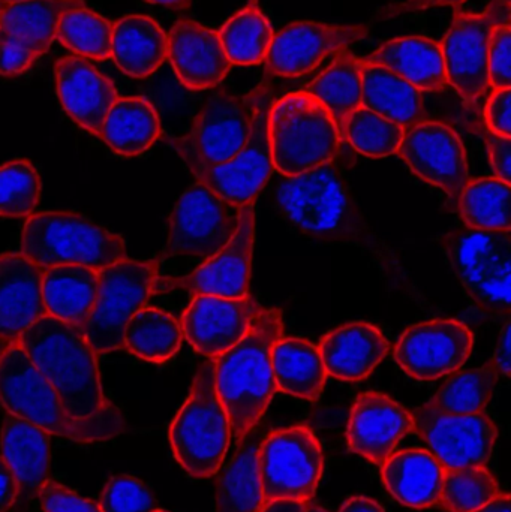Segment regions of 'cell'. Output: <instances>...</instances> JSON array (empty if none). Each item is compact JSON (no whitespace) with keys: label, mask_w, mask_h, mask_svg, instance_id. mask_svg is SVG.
Instances as JSON below:
<instances>
[{"label":"cell","mask_w":511,"mask_h":512,"mask_svg":"<svg viewBox=\"0 0 511 512\" xmlns=\"http://www.w3.org/2000/svg\"><path fill=\"white\" fill-rule=\"evenodd\" d=\"M0 457L5 460L21 492L36 493L50 481V435L9 415L0 433Z\"/></svg>","instance_id":"cell-27"},{"label":"cell","mask_w":511,"mask_h":512,"mask_svg":"<svg viewBox=\"0 0 511 512\" xmlns=\"http://www.w3.org/2000/svg\"><path fill=\"white\" fill-rule=\"evenodd\" d=\"M305 512H329V511L324 510V508H321V507H315V505H312V507H308V505H306Z\"/></svg>","instance_id":"cell-60"},{"label":"cell","mask_w":511,"mask_h":512,"mask_svg":"<svg viewBox=\"0 0 511 512\" xmlns=\"http://www.w3.org/2000/svg\"><path fill=\"white\" fill-rule=\"evenodd\" d=\"M411 430H414L413 414L392 397L368 391L357 397L351 409L348 447L354 454L381 466Z\"/></svg>","instance_id":"cell-20"},{"label":"cell","mask_w":511,"mask_h":512,"mask_svg":"<svg viewBox=\"0 0 511 512\" xmlns=\"http://www.w3.org/2000/svg\"><path fill=\"white\" fill-rule=\"evenodd\" d=\"M257 439H248L222 471L216 489V512H260L263 489L257 469Z\"/></svg>","instance_id":"cell-37"},{"label":"cell","mask_w":511,"mask_h":512,"mask_svg":"<svg viewBox=\"0 0 511 512\" xmlns=\"http://www.w3.org/2000/svg\"><path fill=\"white\" fill-rule=\"evenodd\" d=\"M338 512H386L381 505L372 499L363 498V496H356V498L347 499L342 504Z\"/></svg>","instance_id":"cell-55"},{"label":"cell","mask_w":511,"mask_h":512,"mask_svg":"<svg viewBox=\"0 0 511 512\" xmlns=\"http://www.w3.org/2000/svg\"><path fill=\"white\" fill-rule=\"evenodd\" d=\"M44 512H102L96 502L81 498L68 487L48 481L38 492Z\"/></svg>","instance_id":"cell-48"},{"label":"cell","mask_w":511,"mask_h":512,"mask_svg":"<svg viewBox=\"0 0 511 512\" xmlns=\"http://www.w3.org/2000/svg\"><path fill=\"white\" fill-rule=\"evenodd\" d=\"M282 215L308 236L348 240L357 236L360 219L338 170L330 164L285 177L276 188Z\"/></svg>","instance_id":"cell-7"},{"label":"cell","mask_w":511,"mask_h":512,"mask_svg":"<svg viewBox=\"0 0 511 512\" xmlns=\"http://www.w3.org/2000/svg\"><path fill=\"white\" fill-rule=\"evenodd\" d=\"M441 245L465 291L473 288L498 261L511 256V237L506 231L462 228L441 237Z\"/></svg>","instance_id":"cell-33"},{"label":"cell","mask_w":511,"mask_h":512,"mask_svg":"<svg viewBox=\"0 0 511 512\" xmlns=\"http://www.w3.org/2000/svg\"><path fill=\"white\" fill-rule=\"evenodd\" d=\"M111 59L129 77H149L167 60V33L146 15L120 18L113 24Z\"/></svg>","instance_id":"cell-28"},{"label":"cell","mask_w":511,"mask_h":512,"mask_svg":"<svg viewBox=\"0 0 511 512\" xmlns=\"http://www.w3.org/2000/svg\"><path fill=\"white\" fill-rule=\"evenodd\" d=\"M483 140L488 149L489 159H491L492 170L495 177L509 183L511 180V138L501 137L494 134L488 128L482 131Z\"/></svg>","instance_id":"cell-51"},{"label":"cell","mask_w":511,"mask_h":512,"mask_svg":"<svg viewBox=\"0 0 511 512\" xmlns=\"http://www.w3.org/2000/svg\"><path fill=\"white\" fill-rule=\"evenodd\" d=\"M362 62L384 66L420 92H440L447 84L441 45L425 36L392 39Z\"/></svg>","instance_id":"cell-26"},{"label":"cell","mask_w":511,"mask_h":512,"mask_svg":"<svg viewBox=\"0 0 511 512\" xmlns=\"http://www.w3.org/2000/svg\"><path fill=\"white\" fill-rule=\"evenodd\" d=\"M257 90L248 96L218 92L210 96L185 137L170 141L180 158L218 165L231 161L251 134Z\"/></svg>","instance_id":"cell-12"},{"label":"cell","mask_w":511,"mask_h":512,"mask_svg":"<svg viewBox=\"0 0 511 512\" xmlns=\"http://www.w3.org/2000/svg\"><path fill=\"white\" fill-rule=\"evenodd\" d=\"M282 333L281 312L263 309L248 333L215 358L216 393L237 442L251 433L278 391L272 372V348Z\"/></svg>","instance_id":"cell-1"},{"label":"cell","mask_w":511,"mask_h":512,"mask_svg":"<svg viewBox=\"0 0 511 512\" xmlns=\"http://www.w3.org/2000/svg\"><path fill=\"white\" fill-rule=\"evenodd\" d=\"M161 135V120L146 98H119L102 123L101 138L123 158L147 152Z\"/></svg>","instance_id":"cell-31"},{"label":"cell","mask_w":511,"mask_h":512,"mask_svg":"<svg viewBox=\"0 0 511 512\" xmlns=\"http://www.w3.org/2000/svg\"><path fill=\"white\" fill-rule=\"evenodd\" d=\"M167 59L183 86L206 90L218 86L231 69L218 32L194 20H179L167 35Z\"/></svg>","instance_id":"cell-21"},{"label":"cell","mask_w":511,"mask_h":512,"mask_svg":"<svg viewBox=\"0 0 511 512\" xmlns=\"http://www.w3.org/2000/svg\"><path fill=\"white\" fill-rule=\"evenodd\" d=\"M272 93L267 87L257 89L251 134L243 149L225 164L209 165L197 159L183 158L198 182L237 206L252 203L266 186L273 170L269 140V116Z\"/></svg>","instance_id":"cell-10"},{"label":"cell","mask_w":511,"mask_h":512,"mask_svg":"<svg viewBox=\"0 0 511 512\" xmlns=\"http://www.w3.org/2000/svg\"><path fill=\"white\" fill-rule=\"evenodd\" d=\"M444 474L446 469L428 450L399 451L381 465L390 495L414 510L440 504Z\"/></svg>","instance_id":"cell-25"},{"label":"cell","mask_w":511,"mask_h":512,"mask_svg":"<svg viewBox=\"0 0 511 512\" xmlns=\"http://www.w3.org/2000/svg\"><path fill=\"white\" fill-rule=\"evenodd\" d=\"M468 325L456 319H435L407 328L396 342V363L411 378L437 381L461 369L473 351Z\"/></svg>","instance_id":"cell-14"},{"label":"cell","mask_w":511,"mask_h":512,"mask_svg":"<svg viewBox=\"0 0 511 512\" xmlns=\"http://www.w3.org/2000/svg\"><path fill=\"white\" fill-rule=\"evenodd\" d=\"M20 2V0H0L2 5H9V3Z\"/></svg>","instance_id":"cell-61"},{"label":"cell","mask_w":511,"mask_h":512,"mask_svg":"<svg viewBox=\"0 0 511 512\" xmlns=\"http://www.w3.org/2000/svg\"><path fill=\"white\" fill-rule=\"evenodd\" d=\"M21 254L41 268L84 265L99 271L125 259L126 245L77 213L47 212L27 219Z\"/></svg>","instance_id":"cell-6"},{"label":"cell","mask_w":511,"mask_h":512,"mask_svg":"<svg viewBox=\"0 0 511 512\" xmlns=\"http://www.w3.org/2000/svg\"><path fill=\"white\" fill-rule=\"evenodd\" d=\"M461 2L464 0H402V2L392 3V5L378 9L377 18L390 20V18L401 17V15L422 12L426 9L438 8V6L456 5Z\"/></svg>","instance_id":"cell-52"},{"label":"cell","mask_w":511,"mask_h":512,"mask_svg":"<svg viewBox=\"0 0 511 512\" xmlns=\"http://www.w3.org/2000/svg\"><path fill=\"white\" fill-rule=\"evenodd\" d=\"M261 307L249 295L222 298L194 295L183 312V337L204 357L216 358L233 348L246 333Z\"/></svg>","instance_id":"cell-19"},{"label":"cell","mask_w":511,"mask_h":512,"mask_svg":"<svg viewBox=\"0 0 511 512\" xmlns=\"http://www.w3.org/2000/svg\"><path fill=\"white\" fill-rule=\"evenodd\" d=\"M182 325L170 313L155 307L138 310L125 328L123 349L150 363H165L179 352Z\"/></svg>","instance_id":"cell-36"},{"label":"cell","mask_w":511,"mask_h":512,"mask_svg":"<svg viewBox=\"0 0 511 512\" xmlns=\"http://www.w3.org/2000/svg\"><path fill=\"white\" fill-rule=\"evenodd\" d=\"M501 493L497 480L485 466L446 469L440 502L450 512H474Z\"/></svg>","instance_id":"cell-43"},{"label":"cell","mask_w":511,"mask_h":512,"mask_svg":"<svg viewBox=\"0 0 511 512\" xmlns=\"http://www.w3.org/2000/svg\"><path fill=\"white\" fill-rule=\"evenodd\" d=\"M95 304L83 330L95 354L123 349V334L129 319L146 307L158 282L155 261L122 259L98 271Z\"/></svg>","instance_id":"cell-8"},{"label":"cell","mask_w":511,"mask_h":512,"mask_svg":"<svg viewBox=\"0 0 511 512\" xmlns=\"http://www.w3.org/2000/svg\"><path fill=\"white\" fill-rule=\"evenodd\" d=\"M98 271L84 265L42 268V300L47 315L83 328L98 294Z\"/></svg>","instance_id":"cell-29"},{"label":"cell","mask_w":511,"mask_h":512,"mask_svg":"<svg viewBox=\"0 0 511 512\" xmlns=\"http://www.w3.org/2000/svg\"><path fill=\"white\" fill-rule=\"evenodd\" d=\"M218 36L231 65L251 66L264 62L275 32L260 8L248 6L233 15Z\"/></svg>","instance_id":"cell-39"},{"label":"cell","mask_w":511,"mask_h":512,"mask_svg":"<svg viewBox=\"0 0 511 512\" xmlns=\"http://www.w3.org/2000/svg\"><path fill=\"white\" fill-rule=\"evenodd\" d=\"M498 378L500 375L491 363L459 373L449 379L425 406L443 414H480L491 402Z\"/></svg>","instance_id":"cell-40"},{"label":"cell","mask_w":511,"mask_h":512,"mask_svg":"<svg viewBox=\"0 0 511 512\" xmlns=\"http://www.w3.org/2000/svg\"><path fill=\"white\" fill-rule=\"evenodd\" d=\"M474 512H511L510 495H507V493H501V495L498 496V498H495L494 501L489 502L488 505H485V507Z\"/></svg>","instance_id":"cell-57"},{"label":"cell","mask_w":511,"mask_h":512,"mask_svg":"<svg viewBox=\"0 0 511 512\" xmlns=\"http://www.w3.org/2000/svg\"><path fill=\"white\" fill-rule=\"evenodd\" d=\"M398 153L417 177L441 189L458 206L470 173L464 143L450 126L431 120L405 126Z\"/></svg>","instance_id":"cell-15"},{"label":"cell","mask_w":511,"mask_h":512,"mask_svg":"<svg viewBox=\"0 0 511 512\" xmlns=\"http://www.w3.org/2000/svg\"><path fill=\"white\" fill-rule=\"evenodd\" d=\"M20 496V486L5 460L0 457V512H8Z\"/></svg>","instance_id":"cell-53"},{"label":"cell","mask_w":511,"mask_h":512,"mask_svg":"<svg viewBox=\"0 0 511 512\" xmlns=\"http://www.w3.org/2000/svg\"><path fill=\"white\" fill-rule=\"evenodd\" d=\"M36 59L35 53L0 33V75L14 77L23 74Z\"/></svg>","instance_id":"cell-49"},{"label":"cell","mask_w":511,"mask_h":512,"mask_svg":"<svg viewBox=\"0 0 511 512\" xmlns=\"http://www.w3.org/2000/svg\"><path fill=\"white\" fill-rule=\"evenodd\" d=\"M177 463L192 478L204 480L221 471L231 441L227 412L215 385V358L201 364L191 393L168 432Z\"/></svg>","instance_id":"cell-4"},{"label":"cell","mask_w":511,"mask_h":512,"mask_svg":"<svg viewBox=\"0 0 511 512\" xmlns=\"http://www.w3.org/2000/svg\"><path fill=\"white\" fill-rule=\"evenodd\" d=\"M489 86L494 90L510 89L511 86V29L501 24L492 32L488 56Z\"/></svg>","instance_id":"cell-47"},{"label":"cell","mask_w":511,"mask_h":512,"mask_svg":"<svg viewBox=\"0 0 511 512\" xmlns=\"http://www.w3.org/2000/svg\"><path fill=\"white\" fill-rule=\"evenodd\" d=\"M146 2L153 3V5L165 6V8L185 9L188 8L191 0H146Z\"/></svg>","instance_id":"cell-58"},{"label":"cell","mask_w":511,"mask_h":512,"mask_svg":"<svg viewBox=\"0 0 511 512\" xmlns=\"http://www.w3.org/2000/svg\"><path fill=\"white\" fill-rule=\"evenodd\" d=\"M156 512H167V511L158 510V511H156Z\"/></svg>","instance_id":"cell-63"},{"label":"cell","mask_w":511,"mask_h":512,"mask_svg":"<svg viewBox=\"0 0 511 512\" xmlns=\"http://www.w3.org/2000/svg\"><path fill=\"white\" fill-rule=\"evenodd\" d=\"M102 512H156L161 510L146 484L129 475L108 481L98 502Z\"/></svg>","instance_id":"cell-46"},{"label":"cell","mask_w":511,"mask_h":512,"mask_svg":"<svg viewBox=\"0 0 511 512\" xmlns=\"http://www.w3.org/2000/svg\"><path fill=\"white\" fill-rule=\"evenodd\" d=\"M468 297L479 309L509 318L511 310V256L498 261L473 288Z\"/></svg>","instance_id":"cell-45"},{"label":"cell","mask_w":511,"mask_h":512,"mask_svg":"<svg viewBox=\"0 0 511 512\" xmlns=\"http://www.w3.org/2000/svg\"><path fill=\"white\" fill-rule=\"evenodd\" d=\"M509 183L486 177L468 180L458 200V210L467 228L510 233Z\"/></svg>","instance_id":"cell-38"},{"label":"cell","mask_w":511,"mask_h":512,"mask_svg":"<svg viewBox=\"0 0 511 512\" xmlns=\"http://www.w3.org/2000/svg\"><path fill=\"white\" fill-rule=\"evenodd\" d=\"M368 33L366 26L296 21L275 33L264 65L278 77H300L314 71L327 56H336L362 41Z\"/></svg>","instance_id":"cell-16"},{"label":"cell","mask_w":511,"mask_h":512,"mask_svg":"<svg viewBox=\"0 0 511 512\" xmlns=\"http://www.w3.org/2000/svg\"><path fill=\"white\" fill-rule=\"evenodd\" d=\"M306 502L287 501V499H279V501L267 502L260 512H305Z\"/></svg>","instance_id":"cell-56"},{"label":"cell","mask_w":511,"mask_h":512,"mask_svg":"<svg viewBox=\"0 0 511 512\" xmlns=\"http://www.w3.org/2000/svg\"><path fill=\"white\" fill-rule=\"evenodd\" d=\"M500 21L492 12L456 15L441 44L447 83L467 99L476 101L489 87V44Z\"/></svg>","instance_id":"cell-18"},{"label":"cell","mask_w":511,"mask_h":512,"mask_svg":"<svg viewBox=\"0 0 511 512\" xmlns=\"http://www.w3.org/2000/svg\"><path fill=\"white\" fill-rule=\"evenodd\" d=\"M327 375L339 381L368 378L389 352V342L380 328L368 322H350L329 331L320 343Z\"/></svg>","instance_id":"cell-24"},{"label":"cell","mask_w":511,"mask_h":512,"mask_svg":"<svg viewBox=\"0 0 511 512\" xmlns=\"http://www.w3.org/2000/svg\"><path fill=\"white\" fill-rule=\"evenodd\" d=\"M254 203L252 201L242 207L239 230L218 255L207 259L188 276L158 280L155 291L185 289L192 295H215L222 298H242L249 295L255 239Z\"/></svg>","instance_id":"cell-17"},{"label":"cell","mask_w":511,"mask_h":512,"mask_svg":"<svg viewBox=\"0 0 511 512\" xmlns=\"http://www.w3.org/2000/svg\"><path fill=\"white\" fill-rule=\"evenodd\" d=\"M404 126L392 122L365 107L354 110L345 120L342 138L356 152L369 158H386L398 153Z\"/></svg>","instance_id":"cell-42"},{"label":"cell","mask_w":511,"mask_h":512,"mask_svg":"<svg viewBox=\"0 0 511 512\" xmlns=\"http://www.w3.org/2000/svg\"><path fill=\"white\" fill-rule=\"evenodd\" d=\"M362 71V107L399 123L410 126L425 120L422 92L380 65L360 60Z\"/></svg>","instance_id":"cell-34"},{"label":"cell","mask_w":511,"mask_h":512,"mask_svg":"<svg viewBox=\"0 0 511 512\" xmlns=\"http://www.w3.org/2000/svg\"><path fill=\"white\" fill-rule=\"evenodd\" d=\"M242 207L195 183L171 213L167 254L204 261L218 255L239 230Z\"/></svg>","instance_id":"cell-11"},{"label":"cell","mask_w":511,"mask_h":512,"mask_svg":"<svg viewBox=\"0 0 511 512\" xmlns=\"http://www.w3.org/2000/svg\"><path fill=\"white\" fill-rule=\"evenodd\" d=\"M44 316L42 268L23 254L0 255V337L18 342Z\"/></svg>","instance_id":"cell-23"},{"label":"cell","mask_w":511,"mask_h":512,"mask_svg":"<svg viewBox=\"0 0 511 512\" xmlns=\"http://www.w3.org/2000/svg\"><path fill=\"white\" fill-rule=\"evenodd\" d=\"M269 140L273 168L284 177H296L335 161L344 138L314 96L297 92L273 102Z\"/></svg>","instance_id":"cell-5"},{"label":"cell","mask_w":511,"mask_h":512,"mask_svg":"<svg viewBox=\"0 0 511 512\" xmlns=\"http://www.w3.org/2000/svg\"><path fill=\"white\" fill-rule=\"evenodd\" d=\"M486 128L501 137H511V89L494 90L485 111Z\"/></svg>","instance_id":"cell-50"},{"label":"cell","mask_w":511,"mask_h":512,"mask_svg":"<svg viewBox=\"0 0 511 512\" xmlns=\"http://www.w3.org/2000/svg\"><path fill=\"white\" fill-rule=\"evenodd\" d=\"M54 75L63 110L81 129L99 137L108 111L119 99L116 87L95 66L77 56L57 60Z\"/></svg>","instance_id":"cell-22"},{"label":"cell","mask_w":511,"mask_h":512,"mask_svg":"<svg viewBox=\"0 0 511 512\" xmlns=\"http://www.w3.org/2000/svg\"><path fill=\"white\" fill-rule=\"evenodd\" d=\"M12 343L15 342H11V340L5 339V337H0V358H2V355L8 351V348L12 345Z\"/></svg>","instance_id":"cell-59"},{"label":"cell","mask_w":511,"mask_h":512,"mask_svg":"<svg viewBox=\"0 0 511 512\" xmlns=\"http://www.w3.org/2000/svg\"><path fill=\"white\" fill-rule=\"evenodd\" d=\"M264 504L279 499L308 502L323 477V448L305 426L270 433L257 451Z\"/></svg>","instance_id":"cell-9"},{"label":"cell","mask_w":511,"mask_h":512,"mask_svg":"<svg viewBox=\"0 0 511 512\" xmlns=\"http://www.w3.org/2000/svg\"><path fill=\"white\" fill-rule=\"evenodd\" d=\"M303 92L314 96L329 111L342 135L347 117L362 107L360 60L348 50L336 54L329 68L312 80Z\"/></svg>","instance_id":"cell-35"},{"label":"cell","mask_w":511,"mask_h":512,"mask_svg":"<svg viewBox=\"0 0 511 512\" xmlns=\"http://www.w3.org/2000/svg\"><path fill=\"white\" fill-rule=\"evenodd\" d=\"M510 342H511V324L507 319L503 331L498 337L497 348H495L494 357H492L491 364L497 370L498 375L509 378L510 376Z\"/></svg>","instance_id":"cell-54"},{"label":"cell","mask_w":511,"mask_h":512,"mask_svg":"<svg viewBox=\"0 0 511 512\" xmlns=\"http://www.w3.org/2000/svg\"><path fill=\"white\" fill-rule=\"evenodd\" d=\"M17 343L71 417H93L111 405L102 391L96 354L77 325L47 315L30 325Z\"/></svg>","instance_id":"cell-2"},{"label":"cell","mask_w":511,"mask_h":512,"mask_svg":"<svg viewBox=\"0 0 511 512\" xmlns=\"http://www.w3.org/2000/svg\"><path fill=\"white\" fill-rule=\"evenodd\" d=\"M41 197V177L26 159L0 167V216L30 218Z\"/></svg>","instance_id":"cell-44"},{"label":"cell","mask_w":511,"mask_h":512,"mask_svg":"<svg viewBox=\"0 0 511 512\" xmlns=\"http://www.w3.org/2000/svg\"><path fill=\"white\" fill-rule=\"evenodd\" d=\"M113 24L86 6L63 12L56 39L81 59L107 60L111 57Z\"/></svg>","instance_id":"cell-41"},{"label":"cell","mask_w":511,"mask_h":512,"mask_svg":"<svg viewBox=\"0 0 511 512\" xmlns=\"http://www.w3.org/2000/svg\"><path fill=\"white\" fill-rule=\"evenodd\" d=\"M83 5V0H20L3 5L0 33L42 56L56 39L57 23L63 12Z\"/></svg>","instance_id":"cell-32"},{"label":"cell","mask_w":511,"mask_h":512,"mask_svg":"<svg viewBox=\"0 0 511 512\" xmlns=\"http://www.w3.org/2000/svg\"><path fill=\"white\" fill-rule=\"evenodd\" d=\"M272 372L278 390L309 402L320 399L329 376L317 346L299 337L276 340Z\"/></svg>","instance_id":"cell-30"},{"label":"cell","mask_w":511,"mask_h":512,"mask_svg":"<svg viewBox=\"0 0 511 512\" xmlns=\"http://www.w3.org/2000/svg\"><path fill=\"white\" fill-rule=\"evenodd\" d=\"M3 5L0 3V14H2Z\"/></svg>","instance_id":"cell-62"},{"label":"cell","mask_w":511,"mask_h":512,"mask_svg":"<svg viewBox=\"0 0 511 512\" xmlns=\"http://www.w3.org/2000/svg\"><path fill=\"white\" fill-rule=\"evenodd\" d=\"M0 402L12 417L80 444L107 441L125 430L122 414L113 405L93 417H71L17 342L0 358Z\"/></svg>","instance_id":"cell-3"},{"label":"cell","mask_w":511,"mask_h":512,"mask_svg":"<svg viewBox=\"0 0 511 512\" xmlns=\"http://www.w3.org/2000/svg\"><path fill=\"white\" fill-rule=\"evenodd\" d=\"M414 430L444 469L486 466L494 453L498 430L488 414L455 415L422 406L413 414Z\"/></svg>","instance_id":"cell-13"}]
</instances>
